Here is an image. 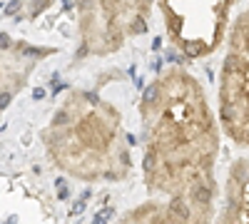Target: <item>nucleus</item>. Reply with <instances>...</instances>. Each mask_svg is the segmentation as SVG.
I'll return each mask as SVG.
<instances>
[{"label": "nucleus", "instance_id": "1", "mask_svg": "<svg viewBox=\"0 0 249 224\" xmlns=\"http://www.w3.org/2000/svg\"><path fill=\"white\" fill-rule=\"evenodd\" d=\"M160 100V85H150L147 90H144V103L147 105H155Z\"/></svg>", "mask_w": 249, "mask_h": 224}, {"label": "nucleus", "instance_id": "2", "mask_svg": "<svg viewBox=\"0 0 249 224\" xmlns=\"http://www.w3.org/2000/svg\"><path fill=\"white\" fill-rule=\"evenodd\" d=\"M172 214H175V217H179V219H190V209H187L179 199H175V202H172Z\"/></svg>", "mask_w": 249, "mask_h": 224}, {"label": "nucleus", "instance_id": "3", "mask_svg": "<svg viewBox=\"0 0 249 224\" xmlns=\"http://www.w3.org/2000/svg\"><path fill=\"white\" fill-rule=\"evenodd\" d=\"M184 52L190 55V57H199L202 52H204V48H199V45H195V43H190V45H184Z\"/></svg>", "mask_w": 249, "mask_h": 224}, {"label": "nucleus", "instance_id": "4", "mask_svg": "<svg viewBox=\"0 0 249 224\" xmlns=\"http://www.w3.org/2000/svg\"><path fill=\"white\" fill-rule=\"evenodd\" d=\"M48 5V0H35V5H33V10H30V15H37L40 10H43Z\"/></svg>", "mask_w": 249, "mask_h": 224}, {"label": "nucleus", "instance_id": "5", "mask_svg": "<svg viewBox=\"0 0 249 224\" xmlns=\"http://www.w3.org/2000/svg\"><path fill=\"white\" fill-rule=\"evenodd\" d=\"M132 33H144V20H142V17H137V20H135Z\"/></svg>", "mask_w": 249, "mask_h": 224}, {"label": "nucleus", "instance_id": "6", "mask_svg": "<svg viewBox=\"0 0 249 224\" xmlns=\"http://www.w3.org/2000/svg\"><path fill=\"white\" fill-rule=\"evenodd\" d=\"M25 55H33V57H40V55H45V50H35V48H25Z\"/></svg>", "mask_w": 249, "mask_h": 224}, {"label": "nucleus", "instance_id": "7", "mask_svg": "<svg viewBox=\"0 0 249 224\" xmlns=\"http://www.w3.org/2000/svg\"><path fill=\"white\" fill-rule=\"evenodd\" d=\"M65 120H68V115H65V112H60V115L55 117V125H65Z\"/></svg>", "mask_w": 249, "mask_h": 224}, {"label": "nucleus", "instance_id": "8", "mask_svg": "<svg viewBox=\"0 0 249 224\" xmlns=\"http://www.w3.org/2000/svg\"><path fill=\"white\" fill-rule=\"evenodd\" d=\"M8 103H10V95H8V92H3V95H0V107H5Z\"/></svg>", "mask_w": 249, "mask_h": 224}, {"label": "nucleus", "instance_id": "9", "mask_svg": "<svg viewBox=\"0 0 249 224\" xmlns=\"http://www.w3.org/2000/svg\"><path fill=\"white\" fill-rule=\"evenodd\" d=\"M10 45V40H8V35H0V48H8Z\"/></svg>", "mask_w": 249, "mask_h": 224}, {"label": "nucleus", "instance_id": "10", "mask_svg": "<svg viewBox=\"0 0 249 224\" xmlns=\"http://www.w3.org/2000/svg\"><path fill=\"white\" fill-rule=\"evenodd\" d=\"M18 8H20L18 3H13V5H8V15H10V13H18Z\"/></svg>", "mask_w": 249, "mask_h": 224}]
</instances>
